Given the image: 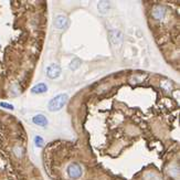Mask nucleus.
Masks as SVG:
<instances>
[{
  "label": "nucleus",
  "instance_id": "obj_1",
  "mask_svg": "<svg viewBox=\"0 0 180 180\" xmlns=\"http://www.w3.org/2000/svg\"><path fill=\"white\" fill-rule=\"evenodd\" d=\"M69 96L67 94H59L56 97H53L52 100L48 104V108L50 112H58L61 111L63 106L67 103Z\"/></svg>",
  "mask_w": 180,
  "mask_h": 180
},
{
  "label": "nucleus",
  "instance_id": "obj_2",
  "mask_svg": "<svg viewBox=\"0 0 180 180\" xmlns=\"http://www.w3.org/2000/svg\"><path fill=\"white\" fill-rule=\"evenodd\" d=\"M67 176L71 179H79L83 174V169H82V167L78 163H72L67 166Z\"/></svg>",
  "mask_w": 180,
  "mask_h": 180
},
{
  "label": "nucleus",
  "instance_id": "obj_3",
  "mask_svg": "<svg viewBox=\"0 0 180 180\" xmlns=\"http://www.w3.org/2000/svg\"><path fill=\"white\" fill-rule=\"evenodd\" d=\"M61 74V67L59 64H51L50 67H48L47 69V75L48 78L52 79H58Z\"/></svg>",
  "mask_w": 180,
  "mask_h": 180
},
{
  "label": "nucleus",
  "instance_id": "obj_4",
  "mask_svg": "<svg viewBox=\"0 0 180 180\" xmlns=\"http://www.w3.org/2000/svg\"><path fill=\"white\" fill-rule=\"evenodd\" d=\"M54 25H56V28L59 29V30H64L69 25V19L65 16L59 14V16L56 17V20H54Z\"/></svg>",
  "mask_w": 180,
  "mask_h": 180
},
{
  "label": "nucleus",
  "instance_id": "obj_5",
  "mask_svg": "<svg viewBox=\"0 0 180 180\" xmlns=\"http://www.w3.org/2000/svg\"><path fill=\"white\" fill-rule=\"evenodd\" d=\"M32 122H33L36 125H38V126H41V127H45V126L48 125L47 117L43 116V115H41V114L36 115V116L32 118Z\"/></svg>",
  "mask_w": 180,
  "mask_h": 180
},
{
  "label": "nucleus",
  "instance_id": "obj_6",
  "mask_svg": "<svg viewBox=\"0 0 180 180\" xmlns=\"http://www.w3.org/2000/svg\"><path fill=\"white\" fill-rule=\"evenodd\" d=\"M48 91V86L47 84L44 83H39L34 85L32 89H31V92L33 93V94H42V93H45Z\"/></svg>",
  "mask_w": 180,
  "mask_h": 180
},
{
  "label": "nucleus",
  "instance_id": "obj_7",
  "mask_svg": "<svg viewBox=\"0 0 180 180\" xmlns=\"http://www.w3.org/2000/svg\"><path fill=\"white\" fill-rule=\"evenodd\" d=\"M108 8H109V5L106 1H102V2L98 3V10H100L101 13H105L108 10Z\"/></svg>",
  "mask_w": 180,
  "mask_h": 180
},
{
  "label": "nucleus",
  "instance_id": "obj_8",
  "mask_svg": "<svg viewBox=\"0 0 180 180\" xmlns=\"http://www.w3.org/2000/svg\"><path fill=\"white\" fill-rule=\"evenodd\" d=\"M34 144L38 148H42L43 147V144H44V141L42 139V137L40 136H36V138H34Z\"/></svg>",
  "mask_w": 180,
  "mask_h": 180
},
{
  "label": "nucleus",
  "instance_id": "obj_9",
  "mask_svg": "<svg viewBox=\"0 0 180 180\" xmlns=\"http://www.w3.org/2000/svg\"><path fill=\"white\" fill-rule=\"evenodd\" d=\"M80 64H81V61L79 60V59H74L72 62H71V65H70V69L71 70H76L80 67Z\"/></svg>",
  "mask_w": 180,
  "mask_h": 180
},
{
  "label": "nucleus",
  "instance_id": "obj_10",
  "mask_svg": "<svg viewBox=\"0 0 180 180\" xmlns=\"http://www.w3.org/2000/svg\"><path fill=\"white\" fill-rule=\"evenodd\" d=\"M0 106L3 108H7V109H14L13 105H11V104H9V103H5V102H1L0 103Z\"/></svg>",
  "mask_w": 180,
  "mask_h": 180
}]
</instances>
